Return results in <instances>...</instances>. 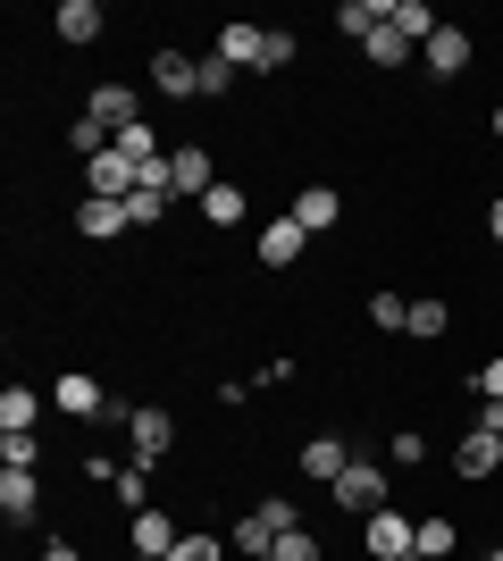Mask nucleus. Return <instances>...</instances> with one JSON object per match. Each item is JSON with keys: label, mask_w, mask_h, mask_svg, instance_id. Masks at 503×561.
Masks as SVG:
<instances>
[{"label": "nucleus", "mask_w": 503, "mask_h": 561, "mask_svg": "<svg viewBox=\"0 0 503 561\" xmlns=\"http://www.w3.org/2000/svg\"><path fill=\"white\" fill-rule=\"evenodd\" d=\"M286 528H302V512H294V494H261V503H252V512L236 519V537H227V545H236L243 561H268Z\"/></svg>", "instance_id": "f257e3e1"}, {"label": "nucleus", "mask_w": 503, "mask_h": 561, "mask_svg": "<svg viewBox=\"0 0 503 561\" xmlns=\"http://www.w3.org/2000/svg\"><path fill=\"white\" fill-rule=\"evenodd\" d=\"M328 494H335V503H344V512H361V519L395 503V486H386V469H378V461H361V453H353V469H344V478H335Z\"/></svg>", "instance_id": "f03ea898"}, {"label": "nucleus", "mask_w": 503, "mask_h": 561, "mask_svg": "<svg viewBox=\"0 0 503 561\" xmlns=\"http://www.w3.org/2000/svg\"><path fill=\"white\" fill-rule=\"evenodd\" d=\"M361 545H369V561H403V553H420V519H403L386 503V512L361 519Z\"/></svg>", "instance_id": "7ed1b4c3"}, {"label": "nucleus", "mask_w": 503, "mask_h": 561, "mask_svg": "<svg viewBox=\"0 0 503 561\" xmlns=\"http://www.w3.org/2000/svg\"><path fill=\"white\" fill-rule=\"evenodd\" d=\"M168 445H176V420H168L160 402H144V411L126 420V461H135V469H151Z\"/></svg>", "instance_id": "20e7f679"}, {"label": "nucleus", "mask_w": 503, "mask_h": 561, "mask_svg": "<svg viewBox=\"0 0 503 561\" xmlns=\"http://www.w3.org/2000/svg\"><path fill=\"white\" fill-rule=\"evenodd\" d=\"M454 478H470V486L503 478V436H495V427H461V445H454Z\"/></svg>", "instance_id": "39448f33"}, {"label": "nucleus", "mask_w": 503, "mask_h": 561, "mask_svg": "<svg viewBox=\"0 0 503 561\" xmlns=\"http://www.w3.org/2000/svg\"><path fill=\"white\" fill-rule=\"evenodd\" d=\"M84 117L110 126V135H126V126H144V93H135V84H93V93H84Z\"/></svg>", "instance_id": "423d86ee"}, {"label": "nucleus", "mask_w": 503, "mask_h": 561, "mask_svg": "<svg viewBox=\"0 0 503 561\" xmlns=\"http://www.w3.org/2000/svg\"><path fill=\"white\" fill-rule=\"evenodd\" d=\"M210 185H218V160L202 151V142H185V151H168V193H185V202H202Z\"/></svg>", "instance_id": "0eeeda50"}, {"label": "nucleus", "mask_w": 503, "mask_h": 561, "mask_svg": "<svg viewBox=\"0 0 503 561\" xmlns=\"http://www.w3.org/2000/svg\"><path fill=\"white\" fill-rule=\"evenodd\" d=\"M420 59H428V76H445V84H454V76L470 68V59H479V43H470L461 25H436L428 43H420Z\"/></svg>", "instance_id": "6e6552de"}, {"label": "nucleus", "mask_w": 503, "mask_h": 561, "mask_svg": "<svg viewBox=\"0 0 503 561\" xmlns=\"http://www.w3.org/2000/svg\"><path fill=\"white\" fill-rule=\"evenodd\" d=\"M0 519H9V528L43 519V478H34V469H0Z\"/></svg>", "instance_id": "1a4fd4ad"}, {"label": "nucleus", "mask_w": 503, "mask_h": 561, "mask_svg": "<svg viewBox=\"0 0 503 561\" xmlns=\"http://www.w3.org/2000/svg\"><path fill=\"white\" fill-rule=\"evenodd\" d=\"M50 411H68V420H110V394H101L84 369H68L59 386H50Z\"/></svg>", "instance_id": "9d476101"}, {"label": "nucleus", "mask_w": 503, "mask_h": 561, "mask_svg": "<svg viewBox=\"0 0 503 561\" xmlns=\"http://www.w3.org/2000/svg\"><path fill=\"white\" fill-rule=\"evenodd\" d=\"M151 84H160L168 101H202V59H193V50H160V59H151Z\"/></svg>", "instance_id": "9b49d317"}, {"label": "nucleus", "mask_w": 503, "mask_h": 561, "mask_svg": "<svg viewBox=\"0 0 503 561\" xmlns=\"http://www.w3.org/2000/svg\"><path fill=\"white\" fill-rule=\"evenodd\" d=\"M252 252H261V268H294V260L311 252V234L294 227V210H286V218H268V227H261V243H252Z\"/></svg>", "instance_id": "f8f14e48"}, {"label": "nucleus", "mask_w": 503, "mask_h": 561, "mask_svg": "<svg viewBox=\"0 0 503 561\" xmlns=\"http://www.w3.org/2000/svg\"><path fill=\"white\" fill-rule=\"evenodd\" d=\"M176 537H185V528H176V519H168L160 503L126 519V545H135V553H151V561H168V553H176Z\"/></svg>", "instance_id": "ddd939ff"}, {"label": "nucleus", "mask_w": 503, "mask_h": 561, "mask_svg": "<svg viewBox=\"0 0 503 561\" xmlns=\"http://www.w3.org/2000/svg\"><path fill=\"white\" fill-rule=\"evenodd\" d=\"M335 218H344V193H335V185H302V193H294V227H302V234H328Z\"/></svg>", "instance_id": "4468645a"}, {"label": "nucleus", "mask_w": 503, "mask_h": 561, "mask_svg": "<svg viewBox=\"0 0 503 561\" xmlns=\"http://www.w3.org/2000/svg\"><path fill=\"white\" fill-rule=\"evenodd\" d=\"M344 469H353V445H344V436H311V445H302V478H319V486H335Z\"/></svg>", "instance_id": "2eb2a0df"}, {"label": "nucleus", "mask_w": 503, "mask_h": 561, "mask_svg": "<svg viewBox=\"0 0 503 561\" xmlns=\"http://www.w3.org/2000/svg\"><path fill=\"white\" fill-rule=\"evenodd\" d=\"M261 50H268V25H218V59L227 68H261Z\"/></svg>", "instance_id": "dca6fc26"}, {"label": "nucleus", "mask_w": 503, "mask_h": 561, "mask_svg": "<svg viewBox=\"0 0 503 561\" xmlns=\"http://www.w3.org/2000/svg\"><path fill=\"white\" fill-rule=\"evenodd\" d=\"M50 25H59V43H76V50L110 34V25H101V0H59V18H50Z\"/></svg>", "instance_id": "f3484780"}, {"label": "nucleus", "mask_w": 503, "mask_h": 561, "mask_svg": "<svg viewBox=\"0 0 503 561\" xmlns=\"http://www.w3.org/2000/svg\"><path fill=\"white\" fill-rule=\"evenodd\" d=\"M403 335H420V344L454 335V302H445V294H420V302H411V328H403Z\"/></svg>", "instance_id": "a211bd4d"}, {"label": "nucleus", "mask_w": 503, "mask_h": 561, "mask_svg": "<svg viewBox=\"0 0 503 561\" xmlns=\"http://www.w3.org/2000/svg\"><path fill=\"white\" fill-rule=\"evenodd\" d=\"M76 227H84V243H110V234H126V202H93V193H84Z\"/></svg>", "instance_id": "6ab92c4d"}, {"label": "nucleus", "mask_w": 503, "mask_h": 561, "mask_svg": "<svg viewBox=\"0 0 503 561\" xmlns=\"http://www.w3.org/2000/svg\"><path fill=\"white\" fill-rule=\"evenodd\" d=\"M386 18H395V0H344V9H335V25H344L353 43H369V34H378Z\"/></svg>", "instance_id": "aec40b11"}, {"label": "nucleus", "mask_w": 503, "mask_h": 561, "mask_svg": "<svg viewBox=\"0 0 503 561\" xmlns=\"http://www.w3.org/2000/svg\"><path fill=\"white\" fill-rule=\"evenodd\" d=\"M454 545H461V519L454 512H428V519H420V561H445Z\"/></svg>", "instance_id": "412c9836"}, {"label": "nucleus", "mask_w": 503, "mask_h": 561, "mask_svg": "<svg viewBox=\"0 0 503 561\" xmlns=\"http://www.w3.org/2000/svg\"><path fill=\"white\" fill-rule=\"evenodd\" d=\"M411 50H420V43H411V34H395V25H378V34L361 43V59H369V68H403Z\"/></svg>", "instance_id": "4be33fe9"}, {"label": "nucleus", "mask_w": 503, "mask_h": 561, "mask_svg": "<svg viewBox=\"0 0 503 561\" xmlns=\"http://www.w3.org/2000/svg\"><path fill=\"white\" fill-rule=\"evenodd\" d=\"M0 469H43V436L34 427H0Z\"/></svg>", "instance_id": "5701e85b"}, {"label": "nucleus", "mask_w": 503, "mask_h": 561, "mask_svg": "<svg viewBox=\"0 0 503 561\" xmlns=\"http://www.w3.org/2000/svg\"><path fill=\"white\" fill-rule=\"evenodd\" d=\"M168 202H176L168 185H135V193H126V227H160V218H168Z\"/></svg>", "instance_id": "b1692460"}, {"label": "nucleus", "mask_w": 503, "mask_h": 561, "mask_svg": "<svg viewBox=\"0 0 503 561\" xmlns=\"http://www.w3.org/2000/svg\"><path fill=\"white\" fill-rule=\"evenodd\" d=\"M386 25H395V34H411V43H428V34H436L445 18H436L428 0H395V18H386Z\"/></svg>", "instance_id": "393cba45"}, {"label": "nucleus", "mask_w": 503, "mask_h": 561, "mask_svg": "<svg viewBox=\"0 0 503 561\" xmlns=\"http://www.w3.org/2000/svg\"><path fill=\"white\" fill-rule=\"evenodd\" d=\"M386 461L395 469H428V427H395V436H386Z\"/></svg>", "instance_id": "a878e982"}, {"label": "nucleus", "mask_w": 503, "mask_h": 561, "mask_svg": "<svg viewBox=\"0 0 503 561\" xmlns=\"http://www.w3.org/2000/svg\"><path fill=\"white\" fill-rule=\"evenodd\" d=\"M110 494L126 503V519H135V512H151V469H135V461H126L118 478H110Z\"/></svg>", "instance_id": "bb28decb"}, {"label": "nucleus", "mask_w": 503, "mask_h": 561, "mask_svg": "<svg viewBox=\"0 0 503 561\" xmlns=\"http://www.w3.org/2000/svg\"><path fill=\"white\" fill-rule=\"evenodd\" d=\"M43 420V394H34V386H9V394H0V427H34Z\"/></svg>", "instance_id": "cd10ccee"}, {"label": "nucleus", "mask_w": 503, "mask_h": 561, "mask_svg": "<svg viewBox=\"0 0 503 561\" xmlns=\"http://www.w3.org/2000/svg\"><path fill=\"white\" fill-rule=\"evenodd\" d=\"M369 328L403 335V328H411V294H369Z\"/></svg>", "instance_id": "c85d7f7f"}, {"label": "nucleus", "mask_w": 503, "mask_h": 561, "mask_svg": "<svg viewBox=\"0 0 503 561\" xmlns=\"http://www.w3.org/2000/svg\"><path fill=\"white\" fill-rule=\"evenodd\" d=\"M202 218H210V227H236L243 218V185H210L202 193Z\"/></svg>", "instance_id": "c756f323"}, {"label": "nucleus", "mask_w": 503, "mask_h": 561, "mask_svg": "<svg viewBox=\"0 0 503 561\" xmlns=\"http://www.w3.org/2000/svg\"><path fill=\"white\" fill-rule=\"evenodd\" d=\"M110 142H118V135H110V126H93V117H76V126H68V151H76V160H101Z\"/></svg>", "instance_id": "7c9ffc66"}, {"label": "nucleus", "mask_w": 503, "mask_h": 561, "mask_svg": "<svg viewBox=\"0 0 503 561\" xmlns=\"http://www.w3.org/2000/svg\"><path fill=\"white\" fill-rule=\"evenodd\" d=\"M236 76L243 68H227L218 50H202V101H227V93H236Z\"/></svg>", "instance_id": "2f4dec72"}, {"label": "nucleus", "mask_w": 503, "mask_h": 561, "mask_svg": "<svg viewBox=\"0 0 503 561\" xmlns=\"http://www.w3.org/2000/svg\"><path fill=\"white\" fill-rule=\"evenodd\" d=\"M268 561H328V553H319V537H311V528H286Z\"/></svg>", "instance_id": "473e14b6"}, {"label": "nucleus", "mask_w": 503, "mask_h": 561, "mask_svg": "<svg viewBox=\"0 0 503 561\" xmlns=\"http://www.w3.org/2000/svg\"><path fill=\"white\" fill-rule=\"evenodd\" d=\"M277 68H294V34L286 25H268V50H261V76H277Z\"/></svg>", "instance_id": "72a5a7b5"}, {"label": "nucleus", "mask_w": 503, "mask_h": 561, "mask_svg": "<svg viewBox=\"0 0 503 561\" xmlns=\"http://www.w3.org/2000/svg\"><path fill=\"white\" fill-rule=\"evenodd\" d=\"M168 561H218V537H202V528H185V537H176V553Z\"/></svg>", "instance_id": "f704fd0d"}, {"label": "nucleus", "mask_w": 503, "mask_h": 561, "mask_svg": "<svg viewBox=\"0 0 503 561\" xmlns=\"http://www.w3.org/2000/svg\"><path fill=\"white\" fill-rule=\"evenodd\" d=\"M479 402H503V352H495V360L479 369Z\"/></svg>", "instance_id": "c9c22d12"}, {"label": "nucleus", "mask_w": 503, "mask_h": 561, "mask_svg": "<svg viewBox=\"0 0 503 561\" xmlns=\"http://www.w3.org/2000/svg\"><path fill=\"white\" fill-rule=\"evenodd\" d=\"M43 561H84V553H76L68 537H50V545H43Z\"/></svg>", "instance_id": "e433bc0d"}, {"label": "nucleus", "mask_w": 503, "mask_h": 561, "mask_svg": "<svg viewBox=\"0 0 503 561\" xmlns=\"http://www.w3.org/2000/svg\"><path fill=\"white\" fill-rule=\"evenodd\" d=\"M487 234H495V252H503V202H495V210H487Z\"/></svg>", "instance_id": "4c0bfd02"}, {"label": "nucleus", "mask_w": 503, "mask_h": 561, "mask_svg": "<svg viewBox=\"0 0 503 561\" xmlns=\"http://www.w3.org/2000/svg\"><path fill=\"white\" fill-rule=\"evenodd\" d=\"M495 142H503V101H495Z\"/></svg>", "instance_id": "58836bf2"}, {"label": "nucleus", "mask_w": 503, "mask_h": 561, "mask_svg": "<svg viewBox=\"0 0 503 561\" xmlns=\"http://www.w3.org/2000/svg\"><path fill=\"white\" fill-rule=\"evenodd\" d=\"M487 561H503V545H495V553H487Z\"/></svg>", "instance_id": "ea45409f"}, {"label": "nucleus", "mask_w": 503, "mask_h": 561, "mask_svg": "<svg viewBox=\"0 0 503 561\" xmlns=\"http://www.w3.org/2000/svg\"><path fill=\"white\" fill-rule=\"evenodd\" d=\"M403 561H420V553H403Z\"/></svg>", "instance_id": "a19ab883"}, {"label": "nucleus", "mask_w": 503, "mask_h": 561, "mask_svg": "<svg viewBox=\"0 0 503 561\" xmlns=\"http://www.w3.org/2000/svg\"><path fill=\"white\" fill-rule=\"evenodd\" d=\"M135 561H151V553H135Z\"/></svg>", "instance_id": "79ce46f5"}]
</instances>
